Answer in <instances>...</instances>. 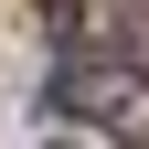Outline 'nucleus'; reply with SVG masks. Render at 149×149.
Listing matches in <instances>:
<instances>
[{
    "mask_svg": "<svg viewBox=\"0 0 149 149\" xmlns=\"http://www.w3.org/2000/svg\"><path fill=\"white\" fill-rule=\"evenodd\" d=\"M53 107H74V117H96V128L149 139V74H128V64H64V74H53Z\"/></svg>",
    "mask_w": 149,
    "mask_h": 149,
    "instance_id": "1",
    "label": "nucleus"
},
{
    "mask_svg": "<svg viewBox=\"0 0 149 149\" xmlns=\"http://www.w3.org/2000/svg\"><path fill=\"white\" fill-rule=\"evenodd\" d=\"M128 43H139V74H149V0L128 11Z\"/></svg>",
    "mask_w": 149,
    "mask_h": 149,
    "instance_id": "2",
    "label": "nucleus"
},
{
    "mask_svg": "<svg viewBox=\"0 0 149 149\" xmlns=\"http://www.w3.org/2000/svg\"><path fill=\"white\" fill-rule=\"evenodd\" d=\"M53 149H74V139H53Z\"/></svg>",
    "mask_w": 149,
    "mask_h": 149,
    "instance_id": "3",
    "label": "nucleus"
}]
</instances>
